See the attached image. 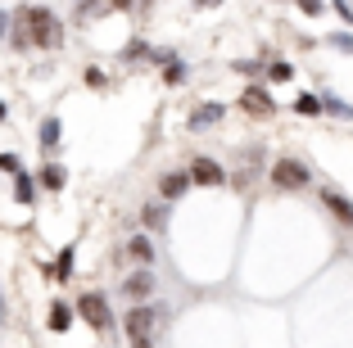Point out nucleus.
I'll list each match as a JSON object with an SVG mask.
<instances>
[{
    "mask_svg": "<svg viewBox=\"0 0 353 348\" xmlns=\"http://www.w3.org/2000/svg\"><path fill=\"white\" fill-rule=\"evenodd\" d=\"M0 32H5V14H0Z\"/></svg>",
    "mask_w": 353,
    "mask_h": 348,
    "instance_id": "nucleus-26",
    "label": "nucleus"
},
{
    "mask_svg": "<svg viewBox=\"0 0 353 348\" xmlns=\"http://www.w3.org/2000/svg\"><path fill=\"white\" fill-rule=\"evenodd\" d=\"M331 45H340V50L353 54V37H344V32H340V37H331Z\"/></svg>",
    "mask_w": 353,
    "mask_h": 348,
    "instance_id": "nucleus-22",
    "label": "nucleus"
},
{
    "mask_svg": "<svg viewBox=\"0 0 353 348\" xmlns=\"http://www.w3.org/2000/svg\"><path fill=\"white\" fill-rule=\"evenodd\" d=\"M163 217H168V213H163L159 204H145V222H150V226H163Z\"/></svg>",
    "mask_w": 353,
    "mask_h": 348,
    "instance_id": "nucleus-21",
    "label": "nucleus"
},
{
    "mask_svg": "<svg viewBox=\"0 0 353 348\" xmlns=\"http://www.w3.org/2000/svg\"><path fill=\"white\" fill-rule=\"evenodd\" d=\"M268 72H272V82H290V72H294V68H290L285 59H276V63H272Z\"/></svg>",
    "mask_w": 353,
    "mask_h": 348,
    "instance_id": "nucleus-19",
    "label": "nucleus"
},
{
    "mask_svg": "<svg viewBox=\"0 0 353 348\" xmlns=\"http://www.w3.org/2000/svg\"><path fill=\"white\" fill-rule=\"evenodd\" d=\"M0 172L19 176V154H0Z\"/></svg>",
    "mask_w": 353,
    "mask_h": 348,
    "instance_id": "nucleus-20",
    "label": "nucleus"
},
{
    "mask_svg": "<svg viewBox=\"0 0 353 348\" xmlns=\"http://www.w3.org/2000/svg\"><path fill=\"white\" fill-rule=\"evenodd\" d=\"M41 145L50 150V145H59V118H50V123L41 127Z\"/></svg>",
    "mask_w": 353,
    "mask_h": 348,
    "instance_id": "nucleus-16",
    "label": "nucleus"
},
{
    "mask_svg": "<svg viewBox=\"0 0 353 348\" xmlns=\"http://www.w3.org/2000/svg\"><path fill=\"white\" fill-rule=\"evenodd\" d=\"M127 254H132V258H136V263H145V267H150V263H154V245H150V240H145V236H136V240H132V245H127Z\"/></svg>",
    "mask_w": 353,
    "mask_h": 348,
    "instance_id": "nucleus-11",
    "label": "nucleus"
},
{
    "mask_svg": "<svg viewBox=\"0 0 353 348\" xmlns=\"http://www.w3.org/2000/svg\"><path fill=\"white\" fill-rule=\"evenodd\" d=\"M322 109H331L335 118H353V109H349L344 100H335V95H326V100H322Z\"/></svg>",
    "mask_w": 353,
    "mask_h": 348,
    "instance_id": "nucleus-17",
    "label": "nucleus"
},
{
    "mask_svg": "<svg viewBox=\"0 0 353 348\" xmlns=\"http://www.w3.org/2000/svg\"><path fill=\"white\" fill-rule=\"evenodd\" d=\"M322 204H326V208H331V213H335V217H340V222H344V226H353V204H349V199H344V195H340V190H322Z\"/></svg>",
    "mask_w": 353,
    "mask_h": 348,
    "instance_id": "nucleus-7",
    "label": "nucleus"
},
{
    "mask_svg": "<svg viewBox=\"0 0 353 348\" xmlns=\"http://www.w3.org/2000/svg\"><path fill=\"white\" fill-rule=\"evenodd\" d=\"M159 321H163V312H159L154 303H145V307H132V312L123 317V330H127V339H132L136 348H150Z\"/></svg>",
    "mask_w": 353,
    "mask_h": 348,
    "instance_id": "nucleus-2",
    "label": "nucleus"
},
{
    "mask_svg": "<svg viewBox=\"0 0 353 348\" xmlns=\"http://www.w3.org/2000/svg\"><path fill=\"white\" fill-rule=\"evenodd\" d=\"M186 185H190V172H168L163 181H159V195H163V199H176Z\"/></svg>",
    "mask_w": 353,
    "mask_h": 348,
    "instance_id": "nucleus-9",
    "label": "nucleus"
},
{
    "mask_svg": "<svg viewBox=\"0 0 353 348\" xmlns=\"http://www.w3.org/2000/svg\"><path fill=\"white\" fill-rule=\"evenodd\" d=\"M190 181H195V185H222L227 172H222L213 158H195V163H190Z\"/></svg>",
    "mask_w": 353,
    "mask_h": 348,
    "instance_id": "nucleus-5",
    "label": "nucleus"
},
{
    "mask_svg": "<svg viewBox=\"0 0 353 348\" xmlns=\"http://www.w3.org/2000/svg\"><path fill=\"white\" fill-rule=\"evenodd\" d=\"M272 181H276L281 190H303V185H308V167H303L299 158H281V163H272Z\"/></svg>",
    "mask_w": 353,
    "mask_h": 348,
    "instance_id": "nucleus-4",
    "label": "nucleus"
},
{
    "mask_svg": "<svg viewBox=\"0 0 353 348\" xmlns=\"http://www.w3.org/2000/svg\"><path fill=\"white\" fill-rule=\"evenodd\" d=\"M68 326H73V307H68V303H54L50 307V330H54V335H63Z\"/></svg>",
    "mask_w": 353,
    "mask_h": 348,
    "instance_id": "nucleus-10",
    "label": "nucleus"
},
{
    "mask_svg": "<svg viewBox=\"0 0 353 348\" xmlns=\"http://www.w3.org/2000/svg\"><path fill=\"white\" fill-rule=\"evenodd\" d=\"M150 348H154V344H150Z\"/></svg>",
    "mask_w": 353,
    "mask_h": 348,
    "instance_id": "nucleus-28",
    "label": "nucleus"
},
{
    "mask_svg": "<svg viewBox=\"0 0 353 348\" xmlns=\"http://www.w3.org/2000/svg\"><path fill=\"white\" fill-rule=\"evenodd\" d=\"M41 185L46 190H63V167H41Z\"/></svg>",
    "mask_w": 353,
    "mask_h": 348,
    "instance_id": "nucleus-14",
    "label": "nucleus"
},
{
    "mask_svg": "<svg viewBox=\"0 0 353 348\" xmlns=\"http://www.w3.org/2000/svg\"><path fill=\"white\" fill-rule=\"evenodd\" d=\"M123 289H127V294H136V298H141V294H150V289H154V272H141V276H132Z\"/></svg>",
    "mask_w": 353,
    "mask_h": 348,
    "instance_id": "nucleus-12",
    "label": "nucleus"
},
{
    "mask_svg": "<svg viewBox=\"0 0 353 348\" xmlns=\"http://www.w3.org/2000/svg\"><path fill=\"white\" fill-rule=\"evenodd\" d=\"M299 5H303V14H317V10H322V0H299Z\"/></svg>",
    "mask_w": 353,
    "mask_h": 348,
    "instance_id": "nucleus-23",
    "label": "nucleus"
},
{
    "mask_svg": "<svg viewBox=\"0 0 353 348\" xmlns=\"http://www.w3.org/2000/svg\"><path fill=\"white\" fill-rule=\"evenodd\" d=\"M294 109H299V113H322V100H317V95H299Z\"/></svg>",
    "mask_w": 353,
    "mask_h": 348,
    "instance_id": "nucleus-18",
    "label": "nucleus"
},
{
    "mask_svg": "<svg viewBox=\"0 0 353 348\" xmlns=\"http://www.w3.org/2000/svg\"><path fill=\"white\" fill-rule=\"evenodd\" d=\"M109 5H118V10H127V5H132V0H109Z\"/></svg>",
    "mask_w": 353,
    "mask_h": 348,
    "instance_id": "nucleus-24",
    "label": "nucleus"
},
{
    "mask_svg": "<svg viewBox=\"0 0 353 348\" xmlns=\"http://www.w3.org/2000/svg\"><path fill=\"white\" fill-rule=\"evenodd\" d=\"M19 41L23 45H41V50H54L63 41V28L50 10H23L19 14Z\"/></svg>",
    "mask_w": 353,
    "mask_h": 348,
    "instance_id": "nucleus-1",
    "label": "nucleus"
},
{
    "mask_svg": "<svg viewBox=\"0 0 353 348\" xmlns=\"http://www.w3.org/2000/svg\"><path fill=\"white\" fill-rule=\"evenodd\" d=\"M14 195H19V204H32V181H28V176H14Z\"/></svg>",
    "mask_w": 353,
    "mask_h": 348,
    "instance_id": "nucleus-15",
    "label": "nucleus"
},
{
    "mask_svg": "<svg viewBox=\"0 0 353 348\" xmlns=\"http://www.w3.org/2000/svg\"><path fill=\"white\" fill-rule=\"evenodd\" d=\"M240 104H245L250 113H259V118H268V113H272V95L263 91V86H250V91L240 95Z\"/></svg>",
    "mask_w": 353,
    "mask_h": 348,
    "instance_id": "nucleus-6",
    "label": "nucleus"
},
{
    "mask_svg": "<svg viewBox=\"0 0 353 348\" xmlns=\"http://www.w3.org/2000/svg\"><path fill=\"white\" fill-rule=\"evenodd\" d=\"M0 317H5V312H0Z\"/></svg>",
    "mask_w": 353,
    "mask_h": 348,
    "instance_id": "nucleus-27",
    "label": "nucleus"
},
{
    "mask_svg": "<svg viewBox=\"0 0 353 348\" xmlns=\"http://www.w3.org/2000/svg\"><path fill=\"white\" fill-rule=\"evenodd\" d=\"M50 276L54 280H68V276H73V249H63V254H59V263H54Z\"/></svg>",
    "mask_w": 353,
    "mask_h": 348,
    "instance_id": "nucleus-13",
    "label": "nucleus"
},
{
    "mask_svg": "<svg viewBox=\"0 0 353 348\" xmlns=\"http://www.w3.org/2000/svg\"><path fill=\"white\" fill-rule=\"evenodd\" d=\"M77 312H82V321H86V326H95V330L114 326V312H109L104 294H82V298H77Z\"/></svg>",
    "mask_w": 353,
    "mask_h": 348,
    "instance_id": "nucleus-3",
    "label": "nucleus"
},
{
    "mask_svg": "<svg viewBox=\"0 0 353 348\" xmlns=\"http://www.w3.org/2000/svg\"><path fill=\"white\" fill-rule=\"evenodd\" d=\"M222 123V104H199L195 113H190V132H204V127Z\"/></svg>",
    "mask_w": 353,
    "mask_h": 348,
    "instance_id": "nucleus-8",
    "label": "nucleus"
},
{
    "mask_svg": "<svg viewBox=\"0 0 353 348\" xmlns=\"http://www.w3.org/2000/svg\"><path fill=\"white\" fill-rule=\"evenodd\" d=\"M0 123H5V104H0Z\"/></svg>",
    "mask_w": 353,
    "mask_h": 348,
    "instance_id": "nucleus-25",
    "label": "nucleus"
}]
</instances>
